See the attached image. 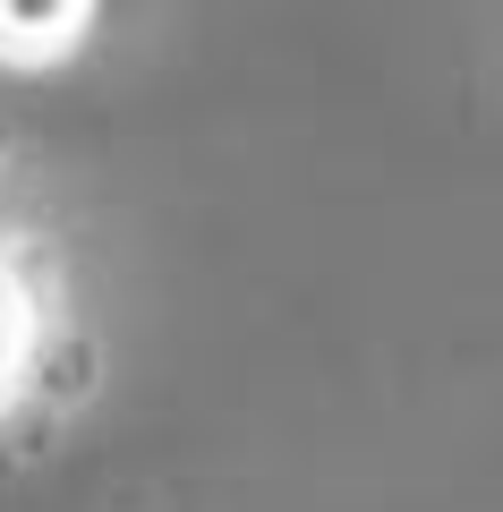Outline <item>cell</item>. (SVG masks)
Listing matches in <instances>:
<instances>
[{"label":"cell","mask_w":503,"mask_h":512,"mask_svg":"<svg viewBox=\"0 0 503 512\" xmlns=\"http://www.w3.org/2000/svg\"><path fill=\"white\" fill-rule=\"evenodd\" d=\"M52 350H60V274L18 231H0V427L35 402Z\"/></svg>","instance_id":"6da1fadb"},{"label":"cell","mask_w":503,"mask_h":512,"mask_svg":"<svg viewBox=\"0 0 503 512\" xmlns=\"http://www.w3.org/2000/svg\"><path fill=\"white\" fill-rule=\"evenodd\" d=\"M103 26V0H0V69L9 77H52Z\"/></svg>","instance_id":"7a4b0ae2"}]
</instances>
